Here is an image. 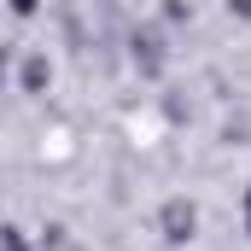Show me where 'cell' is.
<instances>
[{
    "mask_svg": "<svg viewBox=\"0 0 251 251\" xmlns=\"http://www.w3.org/2000/svg\"><path fill=\"white\" fill-rule=\"evenodd\" d=\"M193 222H199V216H193L187 199H170V204H164V240H176V246L193 240Z\"/></svg>",
    "mask_w": 251,
    "mask_h": 251,
    "instance_id": "obj_1",
    "label": "cell"
},
{
    "mask_svg": "<svg viewBox=\"0 0 251 251\" xmlns=\"http://www.w3.org/2000/svg\"><path fill=\"white\" fill-rule=\"evenodd\" d=\"M24 82H29V88H41V82H47V64L29 59V64H24Z\"/></svg>",
    "mask_w": 251,
    "mask_h": 251,
    "instance_id": "obj_2",
    "label": "cell"
},
{
    "mask_svg": "<svg viewBox=\"0 0 251 251\" xmlns=\"http://www.w3.org/2000/svg\"><path fill=\"white\" fill-rule=\"evenodd\" d=\"M12 12H35V0H12Z\"/></svg>",
    "mask_w": 251,
    "mask_h": 251,
    "instance_id": "obj_3",
    "label": "cell"
},
{
    "mask_svg": "<svg viewBox=\"0 0 251 251\" xmlns=\"http://www.w3.org/2000/svg\"><path fill=\"white\" fill-rule=\"evenodd\" d=\"M234 12H240V18H251V0H234Z\"/></svg>",
    "mask_w": 251,
    "mask_h": 251,
    "instance_id": "obj_4",
    "label": "cell"
},
{
    "mask_svg": "<svg viewBox=\"0 0 251 251\" xmlns=\"http://www.w3.org/2000/svg\"><path fill=\"white\" fill-rule=\"evenodd\" d=\"M6 246H12V251H24V240H18V234H12V240H6Z\"/></svg>",
    "mask_w": 251,
    "mask_h": 251,
    "instance_id": "obj_5",
    "label": "cell"
}]
</instances>
